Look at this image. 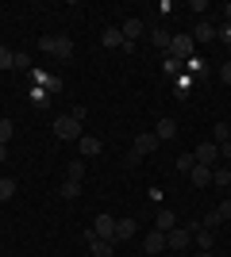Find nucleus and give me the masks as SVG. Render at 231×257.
Here are the masks:
<instances>
[{"label":"nucleus","instance_id":"obj_1","mask_svg":"<svg viewBox=\"0 0 231 257\" xmlns=\"http://www.w3.org/2000/svg\"><path fill=\"white\" fill-rule=\"evenodd\" d=\"M193 35H174L170 39V46H166V54H170V62H177V65H185L189 58H193Z\"/></svg>","mask_w":231,"mask_h":257},{"label":"nucleus","instance_id":"obj_2","mask_svg":"<svg viewBox=\"0 0 231 257\" xmlns=\"http://www.w3.org/2000/svg\"><path fill=\"white\" fill-rule=\"evenodd\" d=\"M39 50L54 54V58H62V62L73 58V43H69L66 35H46V39H39Z\"/></svg>","mask_w":231,"mask_h":257},{"label":"nucleus","instance_id":"obj_3","mask_svg":"<svg viewBox=\"0 0 231 257\" xmlns=\"http://www.w3.org/2000/svg\"><path fill=\"white\" fill-rule=\"evenodd\" d=\"M54 135L62 142H81V135H85V131H81V123H77L73 115H58L54 119Z\"/></svg>","mask_w":231,"mask_h":257},{"label":"nucleus","instance_id":"obj_4","mask_svg":"<svg viewBox=\"0 0 231 257\" xmlns=\"http://www.w3.org/2000/svg\"><path fill=\"white\" fill-rule=\"evenodd\" d=\"M193 158H197V165H216V158H220V146H216V142H200L197 150H193Z\"/></svg>","mask_w":231,"mask_h":257},{"label":"nucleus","instance_id":"obj_5","mask_svg":"<svg viewBox=\"0 0 231 257\" xmlns=\"http://www.w3.org/2000/svg\"><path fill=\"white\" fill-rule=\"evenodd\" d=\"M93 234L116 242V219H112V215H97V219H93Z\"/></svg>","mask_w":231,"mask_h":257},{"label":"nucleus","instance_id":"obj_6","mask_svg":"<svg viewBox=\"0 0 231 257\" xmlns=\"http://www.w3.org/2000/svg\"><path fill=\"white\" fill-rule=\"evenodd\" d=\"M189 242H193V230H185V226H174L166 234V249H189Z\"/></svg>","mask_w":231,"mask_h":257},{"label":"nucleus","instance_id":"obj_7","mask_svg":"<svg viewBox=\"0 0 231 257\" xmlns=\"http://www.w3.org/2000/svg\"><path fill=\"white\" fill-rule=\"evenodd\" d=\"M131 150L139 154V158H146V154H154V150H158V135H154V131H146V135H139Z\"/></svg>","mask_w":231,"mask_h":257},{"label":"nucleus","instance_id":"obj_8","mask_svg":"<svg viewBox=\"0 0 231 257\" xmlns=\"http://www.w3.org/2000/svg\"><path fill=\"white\" fill-rule=\"evenodd\" d=\"M154 135H158V142H166V139H177V119L162 115L158 123H154Z\"/></svg>","mask_w":231,"mask_h":257},{"label":"nucleus","instance_id":"obj_9","mask_svg":"<svg viewBox=\"0 0 231 257\" xmlns=\"http://www.w3.org/2000/svg\"><path fill=\"white\" fill-rule=\"evenodd\" d=\"M139 234V223L135 219H116V242H131Z\"/></svg>","mask_w":231,"mask_h":257},{"label":"nucleus","instance_id":"obj_10","mask_svg":"<svg viewBox=\"0 0 231 257\" xmlns=\"http://www.w3.org/2000/svg\"><path fill=\"white\" fill-rule=\"evenodd\" d=\"M143 249H146V253H162V249H166V234H162V230H150V234H146L143 238Z\"/></svg>","mask_w":231,"mask_h":257},{"label":"nucleus","instance_id":"obj_11","mask_svg":"<svg viewBox=\"0 0 231 257\" xmlns=\"http://www.w3.org/2000/svg\"><path fill=\"white\" fill-rule=\"evenodd\" d=\"M77 146H81V154H85V158H97V154L104 150V142H100L97 135H81V142H77Z\"/></svg>","mask_w":231,"mask_h":257},{"label":"nucleus","instance_id":"obj_12","mask_svg":"<svg viewBox=\"0 0 231 257\" xmlns=\"http://www.w3.org/2000/svg\"><path fill=\"white\" fill-rule=\"evenodd\" d=\"M174 226H177V215L170 211V207H162V211H158V219H154V230H162V234H170Z\"/></svg>","mask_w":231,"mask_h":257},{"label":"nucleus","instance_id":"obj_13","mask_svg":"<svg viewBox=\"0 0 231 257\" xmlns=\"http://www.w3.org/2000/svg\"><path fill=\"white\" fill-rule=\"evenodd\" d=\"M89 249H93V257H112L116 253V242H108V238H93V242H85Z\"/></svg>","mask_w":231,"mask_h":257},{"label":"nucleus","instance_id":"obj_14","mask_svg":"<svg viewBox=\"0 0 231 257\" xmlns=\"http://www.w3.org/2000/svg\"><path fill=\"white\" fill-rule=\"evenodd\" d=\"M35 81H39V88H46L50 96H54V92H62V81H58V77H50V73H43V69H35Z\"/></svg>","mask_w":231,"mask_h":257},{"label":"nucleus","instance_id":"obj_15","mask_svg":"<svg viewBox=\"0 0 231 257\" xmlns=\"http://www.w3.org/2000/svg\"><path fill=\"white\" fill-rule=\"evenodd\" d=\"M100 43L108 46V50H116V46H123L127 39H123V31H120V27H104V35H100Z\"/></svg>","mask_w":231,"mask_h":257},{"label":"nucleus","instance_id":"obj_16","mask_svg":"<svg viewBox=\"0 0 231 257\" xmlns=\"http://www.w3.org/2000/svg\"><path fill=\"white\" fill-rule=\"evenodd\" d=\"M189 181L197 184V188H204V184H212V169L208 165H193V169H189Z\"/></svg>","mask_w":231,"mask_h":257},{"label":"nucleus","instance_id":"obj_17","mask_svg":"<svg viewBox=\"0 0 231 257\" xmlns=\"http://www.w3.org/2000/svg\"><path fill=\"white\" fill-rule=\"evenodd\" d=\"M120 31H123V39H127V43H135V39H143V20H127Z\"/></svg>","mask_w":231,"mask_h":257},{"label":"nucleus","instance_id":"obj_18","mask_svg":"<svg viewBox=\"0 0 231 257\" xmlns=\"http://www.w3.org/2000/svg\"><path fill=\"white\" fill-rule=\"evenodd\" d=\"M66 181H85V161H69L66 165Z\"/></svg>","mask_w":231,"mask_h":257},{"label":"nucleus","instance_id":"obj_19","mask_svg":"<svg viewBox=\"0 0 231 257\" xmlns=\"http://www.w3.org/2000/svg\"><path fill=\"white\" fill-rule=\"evenodd\" d=\"M212 35H216V31H212V23H197V27H193V43H208Z\"/></svg>","mask_w":231,"mask_h":257},{"label":"nucleus","instance_id":"obj_20","mask_svg":"<svg viewBox=\"0 0 231 257\" xmlns=\"http://www.w3.org/2000/svg\"><path fill=\"white\" fill-rule=\"evenodd\" d=\"M227 139H231V127H227V123H216V127H212V142H216V146H223Z\"/></svg>","mask_w":231,"mask_h":257},{"label":"nucleus","instance_id":"obj_21","mask_svg":"<svg viewBox=\"0 0 231 257\" xmlns=\"http://www.w3.org/2000/svg\"><path fill=\"white\" fill-rule=\"evenodd\" d=\"M58 192H62V200H77V196H81V181H66Z\"/></svg>","mask_w":231,"mask_h":257},{"label":"nucleus","instance_id":"obj_22","mask_svg":"<svg viewBox=\"0 0 231 257\" xmlns=\"http://www.w3.org/2000/svg\"><path fill=\"white\" fill-rule=\"evenodd\" d=\"M170 39H174V35H170V31H162V27H154V31H150V43H154V46H162V50L170 46Z\"/></svg>","mask_w":231,"mask_h":257},{"label":"nucleus","instance_id":"obj_23","mask_svg":"<svg viewBox=\"0 0 231 257\" xmlns=\"http://www.w3.org/2000/svg\"><path fill=\"white\" fill-rule=\"evenodd\" d=\"M212 184H216V188H227L231 184V169H212Z\"/></svg>","mask_w":231,"mask_h":257},{"label":"nucleus","instance_id":"obj_24","mask_svg":"<svg viewBox=\"0 0 231 257\" xmlns=\"http://www.w3.org/2000/svg\"><path fill=\"white\" fill-rule=\"evenodd\" d=\"M16 196V181L12 177H0V200H12Z\"/></svg>","mask_w":231,"mask_h":257},{"label":"nucleus","instance_id":"obj_25","mask_svg":"<svg viewBox=\"0 0 231 257\" xmlns=\"http://www.w3.org/2000/svg\"><path fill=\"white\" fill-rule=\"evenodd\" d=\"M193 238H197L204 249H212V230H208V226H197V230H193Z\"/></svg>","mask_w":231,"mask_h":257},{"label":"nucleus","instance_id":"obj_26","mask_svg":"<svg viewBox=\"0 0 231 257\" xmlns=\"http://www.w3.org/2000/svg\"><path fill=\"white\" fill-rule=\"evenodd\" d=\"M0 69H16V54L8 46H0Z\"/></svg>","mask_w":231,"mask_h":257},{"label":"nucleus","instance_id":"obj_27","mask_svg":"<svg viewBox=\"0 0 231 257\" xmlns=\"http://www.w3.org/2000/svg\"><path fill=\"white\" fill-rule=\"evenodd\" d=\"M12 139V119H0V146H8Z\"/></svg>","mask_w":231,"mask_h":257},{"label":"nucleus","instance_id":"obj_28","mask_svg":"<svg viewBox=\"0 0 231 257\" xmlns=\"http://www.w3.org/2000/svg\"><path fill=\"white\" fill-rule=\"evenodd\" d=\"M193 165H197V158H193V154H185V158H177V173H189Z\"/></svg>","mask_w":231,"mask_h":257},{"label":"nucleus","instance_id":"obj_29","mask_svg":"<svg viewBox=\"0 0 231 257\" xmlns=\"http://www.w3.org/2000/svg\"><path fill=\"white\" fill-rule=\"evenodd\" d=\"M46 96H50L46 88H31V100H35V107H46Z\"/></svg>","mask_w":231,"mask_h":257},{"label":"nucleus","instance_id":"obj_30","mask_svg":"<svg viewBox=\"0 0 231 257\" xmlns=\"http://www.w3.org/2000/svg\"><path fill=\"white\" fill-rule=\"evenodd\" d=\"M220 223H223L220 215H216V211H208V215H204V223H200V226H208V230H212V226H220Z\"/></svg>","mask_w":231,"mask_h":257},{"label":"nucleus","instance_id":"obj_31","mask_svg":"<svg viewBox=\"0 0 231 257\" xmlns=\"http://www.w3.org/2000/svg\"><path fill=\"white\" fill-rule=\"evenodd\" d=\"M216 215H220V219H231V200H223V204L216 207Z\"/></svg>","mask_w":231,"mask_h":257},{"label":"nucleus","instance_id":"obj_32","mask_svg":"<svg viewBox=\"0 0 231 257\" xmlns=\"http://www.w3.org/2000/svg\"><path fill=\"white\" fill-rule=\"evenodd\" d=\"M16 69H31V58H27V54H16Z\"/></svg>","mask_w":231,"mask_h":257},{"label":"nucleus","instance_id":"obj_33","mask_svg":"<svg viewBox=\"0 0 231 257\" xmlns=\"http://www.w3.org/2000/svg\"><path fill=\"white\" fill-rule=\"evenodd\" d=\"M220 81H223V85H231V62H227V65L220 69Z\"/></svg>","mask_w":231,"mask_h":257},{"label":"nucleus","instance_id":"obj_34","mask_svg":"<svg viewBox=\"0 0 231 257\" xmlns=\"http://www.w3.org/2000/svg\"><path fill=\"white\" fill-rule=\"evenodd\" d=\"M220 158H227V161H231V139H227V142L220 146Z\"/></svg>","mask_w":231,"mask_h":257},{"label":"nucleus","instance_id":"obj_35","mask_svg":"<svg viewBox=\"0 0 231 257\" xmlns=\"http://www.w3.org/2000/svg\"><path fill=\"white\" fill-rule=\"evenodd\" d=\"M4 158H8V146H0V165H4Z\"/></svg>","mask_w":231,"mask_h":257},{"label":"nucleus","instance_id":"obj_36","mask_svg":"<svg viewBox=\"0 0 231 257\" xmlns=\"http://www.w3.org/2000/svg\"><path fill=\"white\" fill-rule=\"evenodd\" d=\"M227 16H231V4H227Z\"/></svg>","mask_w":231,"mask_h":257},{"label":"nucleus","instance_id":"obj_37","mask_svg":"<svg viewBox=\"0 0 231 257\" xmlns=\"http://www.w3.org/2000/svg\"><path fill=\"white\" fill-rule=\"evenodd\" d=\"M0 119H4V115H0Z\"/></svg>","mask_w":231,"mask_h":257}]
</instances>
